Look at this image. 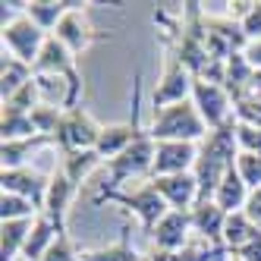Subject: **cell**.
<instances>
[{
    "label": "cell",
    "instance_id": "6da1fadb",
    "mask_svg": "<svg viewBox=\"0 0 261 261\" xmlns=\"http://www.w3.org/2000/svg\"><path fill=\"white\" fill-rule=\"evenodd\" d=\"M236 117L223 123L220 129H211L208 136L198 142V161H195V179H198V204L214 201L217 186L223 182L239 158V139H236Z\"/></svg>",
    "mask_w": 261,
    "mask_h": 261
},
{
    "label": "cell",
    "instance_id": "7a4b0ae2",
    "mask_svg": "<svg viewBox=\"0 0 261 261\" xmlns=\"http://www.w3.org/2000/svg\"><path fill=\"white\" fill-rule=\"evenodd\" d=\"M133 126H136V139L126 151L114 161H107V182L101 186V192H117L126 179L133 176H145L151 173V164H154V154H158V142L151 136V129H142V76L133 79Z\"/></svg>",
    "mask_w": 261,
    "mask_h": 261
},
{
    "label": "cell",
    "instance_id": "3957f363",
    "mask_svg": "<svg viewBox=\"0 0 261 261\" xmlns=\"http://www.w3.org/2000/svg\"><path fill=\"white\" fill-rule=\"evenodd\" d=\"M211 129L201 120L195 101H179V104H167L154 110L151 120V136L154 142H201Z\"/></svg>",
    "mask_w": 261,
    "mask_h": 261
},
{
    "label": "cell",
    "instance_id": "277c9868",
    "mask_svg": "<svg viewBox=\"0 0 261 261\" xmlns=\"http://www.w3.org/2000/svg\"><path fill=\"white\" fill-rule=\"evenodd\" d=\"M35 76H60L66 79V98H63V110H72L79 107V95H82V72L76 66V57H72V50L57 38V35H47V41L38 54V60H35Z\"/></svg>",
    "mask_w": 261,
    "mask_h": 261
},
{
    "label": "cell",
    "instance_id": "5b68a950",
    "mask_svg": "<svg viewBox=\"0 0 261 261\" xmlns=\"http://www.w3.org/2000/svg\"><path fill=\"white\" fill-rule=\"evenodd\" d=\"M104 201L123 204L126 211H133L139 217V223H142V233L145 236H154L158 223L167 217V211H170V204L161 198V192L154 189L151 182H142L139 189H133V192H98L95 204H104Z\"/></svg>",
    "mask_w": 261,
    "mask_h": 261
},
{
    "label": "cell",
    "instance_id": "8992f818",
    "mask_svg": "<svg viewBox=\"0 0 261 261\" xmlns=\"http://www.w3.org/2000/svg\"><path fill=\"white\" fill-rule=\"evenodd\" d=\"M204 44H208L211 60L227 63L233 54H242L249 47V38L242 32L239 19H230V16H204Z\"/></svg>",
    "mask_w": 261,
    "mask_h": 261
},
{
    "label": "cell",
    "instance_id": "52a82bcc",
    "mask_svg": "<svg viewBox=\"0 0 261 261\" xmlns=\"http://www.w3.org/2000/svg\"><path fill=\"white\" fill-rule=\"evenodd\" d=\"M101 129L95 120H91L82 107H72V110H63V120H60V129L54 136V145L60 148V154H69V151H91L101 139Z\"/></svg>",
    "mask_w": 261,
    "mask_h": 261
},
{
    "label": "cell",
    "instance_id": "ba28073f",
    "mask_svg": "<svg viewBox=\"0 0 261 261\" xmlns=\"http://www.w3.org/2000/svg\"><path fill=\"white\" fill-rule=\"evenodd\" d=\"M0 35H4V47L13 54L16 60H22L29 66H35V60H38V54H41V47L47 41V32H41L25 13L19 16V19H13L10 25H4Z\"/></svg>",
    "mask_w": 261,
    "mask_h": 261
},
{
    "label": "cell",
    "instance_id": "9c48e42d",
    "mask_svg": "<svg viewBox=\"0 0 261 261\" xmlns=\"http://www.w3.org/2000/svg\"><path fill=\"white\" fill-rule=\"evenodd\" d=\"M192 98V72L179 63V57L167 47V57H164V72H161V82L154 88V110L167 107V104H179V101H189Z\"/></svg>",
    "mask_w": 261,
    "mask_h": 261
},
{
    "label": "cell",
    "instance_id": "30bf717a",
    "mask_svg": "<svg viewBox=\"0 0 261 261\" xmlns=\"http://www.w3.org/2000/svg\"><path fill=\"white\" fill-rule=\"evenodd\" d=\"M192 101L201 120L208 123V129H220L223 123L233 120V101L223 91V85H214L208 79H192Z\"/></svg>",
    "mask_w": 261,
    "mask_h": 261
},
{
    "label": "cell",
    "instance_id": "8fae6325",
    "mask_svg": "<svg viewBox=\"0 0 261 261\" xmlns=\"http://www.w3.org/2000/svg\"><path fill=\"white\" fill-rule=\"evenodd\" d=\"M79 7H85V4H69L66 16L60 19V25L54 29V35H57V38H60V41L72 50V57H79V54H82L85 47H91L95 41L110 38L107 32H98V29H91V25H88L85 13H82Z\"/></svg>",
    "mask_w": 261,
    "mask_h": 261
},
{
    "label": "cell",
    "instance_id": "7c38bea8",
    "mask_svg": "<svg viewBox=\"0 0 261 261\" xmlns=\"http://www.w3.org/2000/svg\"><path fill=\"white\" fill-rule=\"evenodd\" d=\"M195 161H198V145L195 142H158V154H154L148 179L173 176V173H192Z\"/></svg>",
    "mask_w": 261,
    "mask_h": 261
},
{
    "label": "cell",
    "instance_id": "4fadbf2b",
    "mask_svg": "<svg viewBox=\"0 0 261 261\" xmlns=\"http://www.w3.org/2000/svg\"><path fill=\"white\" fill-rule=\"evenodd\" d=\"M47 186H50V179H44L38 170H29V167H19V170H4V173H0V189L10 192V195L29 198L41 214H44V201H47Z\"/></svg>",
    "mask_w": 261,
    "mask_h": 261
},
{
    "label": "cell",
    "instance_id": "5bb4252c",
    "mask_svg": "<svg viewBox=\"0 0 261 261\" xmlns=\"http://www.w3.org/2000/svg\"><path fill=\"white\" fill-rule=\"evenodd\" d=\"M161 192V198L170 204V211H192L198 204V179L195 173H173V176H158L148 179Z\"/></svg>",
    "mask_w": 261,
    "mask_h": 261
},
{
    "label": "cell",
    "instance_id": "9a60e30c",
    "mask_svg": "<svg viewBox=\"0 0 261 261\" xmlns=\"http://www.w3.org/2000/svg\"><path fill=\"white\" fill-rule=\"evenodd\" d=\"M76 195V186L69 182V176L63 173V167H54L50 173V186H47V201H44V214L47 220L57 227V233H66V214H69V201Z\"/></svg>",
    "mask_w": 261,
    "mask_h": 261
},
{
    "label": "cell",
    "instance_id": "2e32d148",
    "mask_svg": "<svg viewBox=\"0 0 261 261\" xmlns=\"http://www.w3.org/2000/svg\"><path fill=\"white\" fill-rule=\"evenodd\" d=\"M189 233H192V211H167L151 239L158 252H182L189 246Z\"/></svg>",
    "mask_w": 261,
    "mask_h": 261
},
{
    "label": "cell",
    "instance_id": "e0dca14e",
    "mask_svg": "<svg viewBox=\"0 0 261 261\" xmlns=\"http://www.w3.org/2000/svg\"><path fill=\"white\" fill-rule=\"evenodd\" d=\"M227 211H220L214 201H204L192 208V233L208 242V246H223V227H227Z\"/></svg>",
    "mask_w": 261,
    "mask_h": 261
},
{
    "label": "cell",
    "instance_id": "ac0fdd59",
    "mask_svg": "<svg viewBox=\"0 0 261 261\" xmlns=\"http://www.w3.org/2000/svg\"><path fill=\"white\" fill-rule=\"evenodd\" d=\"M255 66L246 60V54H233L227 60V69H223V91L230 95V101L236 104L239 98H246L252 85H255Z\"/></svg>",
    "mask_w": 261,
    "mask_h": 261
},
{
    "label": "cell",
    "instance_id": "d6986e66",
    "mask_svg": "<svg viewBox=\"0 0 261 261\" xmlns=\"http://www.w3.org/2000/svg\"><path fill=\"white\" fill-rule=\"evenodd\" d=\"M249 186L242 182V176H239V170L233 167V170L223 176V182L217 186V192H214V204L220 211H227V214H236V211H242L246 208V201H249Z\"/></svg>",
    "mask_w": 261,
    "mask_h": 261
},
{
    "label": "cell",
    "instance_id": "ffe728a7",
    "mask_svg": "<svg viewBox=\"0 0 261 261\" xmlns=\"http://www.w3.org/2000/svg\"><path fill=\"white\" fill-rule=\"evenodd\" d=\"M35 79V69L22 60H16L13 54H4V60H0V101L13 98L16 91L22 85H29Z\"/></svg>",
    "mask_w": 261,
    "mask_h": 261
},
{
    "label": "cell",
    "instance_id": "44dd1931",
    "mask_svg": "<svg viewBox=\"0 0 261 261\" xmlns=\"http://www.w3.org/2000/svg\"><path fill=\"white\" fill-rule=\"evenodd\" d=\"M32 227H35V217L4 220V227H0V258H4V261H16V255H22Z\"/></svg>",
    "mask_w": 261,
    "mask_h": 261
},
{
    "label": "cell",
    "instance_id": "7402d4cb",
    "mask_svg": "<svg viewBox=\"0 0 261 261\" xmlns=\"http://www.w3.org/2000/svg\"><path fill=\"white\" fill-rule=\"evenodd\" d=\"M133 139H136L133 120H129V123H120V126H104V129H101V139H98V145H95V151H98L104 161H114V158H120L126 148L133 145Z\"/></svg>",
    "mask_w": 261,
    "mask_h": 261
},
{
    "label": "cell",
    "instance_id": "603a6c76",
    "mask_svg": "<svg viewBox=\"0 0 261 261\" xmlns=\"http://www.w3.org/2000/svg\"><path fill=\"white\" fill-rule=\"evenodd\" d=\"M44 145H54L50 136H29V139H13V142H4L0 145V161H4V170H19L25 167L29 154L35 148H44Z\"/></svg>",
    "mask_w": 261,
    "mask_h": 261
},
{
    "label": "cell",
    "instance_id": "cb8c5ba5",
    "mask_svg": "<svg viewBox=\"0 0 261 261\" xmlns=\"http://www.w3.org/2000/svg\"><path fill=\"white\" fill-rule=\"evenodd\" d=\"M57 227L47 220V214H38L35 217V227L29 233V242H25V249H22V258L25 261H41L47 255V249L54 246V239H57Z\"/></svg>",
    "mask_w": 261,
    "mask_h": 261
},
{
    "label": "cell",
    "instance_id": "d4e9b609",
    "mask_svg": "<svg viewBox=\"0 0 261 261\" xmlns=\"http://www.w3.org/2000/svg\"><path fill=\"white\" fill-rule=\"evenodd\" d=\"M223 255H230L227 246H208V242H189L182 252H151L148 261H220Z\"/></svg>",
    "mask_w": 261,
    "mask_h": 261
},
{
    "label": "cell",
    "instance_id": "484cf974",
    "mask_svg": "<svg viewBox=\"0 0 261 261\" xmlns=\"http://www.w3.org/2000/svg\"><path fill=\"white\" fill-rule=\"evenodd\" d=\"M66 10H69V4H60V0H35V4H25V16L47 35H54V29L60 25Z\"/></svg>",
    "mask_w": 261,
    "mask_h": 261
},
{
    "label": "cell",
    "instance_id": "4316f807",
    "mask_svg": "<svg viewBox=\"0 0 261 261\" xmlns=\"http://www.w3.org/2000/svg\"><path fill=\"white\" fill-rule=\"evenodd\" d=\"M258 233L261 230L246 217V211H236V214L227 217V227H223V246H227V252H236V249L246 246V242H252Z\"/></svg>",
    "mask_w": 261,
    "mask_h": 261
},
{
    "label": "cell",
    "instance_id": "83f0119b",
    "mask_svg": "<svg viewBox=\"0 0 261 261\" xmlns=\"http://www.w3.org/2000/svg\"><path fill=\"white\" fill-rule=\"evenodd\" d=\"M82 261H142V255L133 249V236H129V227L120 230V239L114 246H104L95 252H82Z\"/></svg>",
    "mask_w": 261,
    "mask_h": 261
},
{
    "label": "cell",
    "instance_id": "f1b7e54d",
    "mask_svg": "<svg viewBox=\"0 0 261 261\" xmlns=\"http://www.w3.org/2000/svg\"><path fill=\"white\" fill-rule=\"evenodd\" d=\"M101 161H104V158L95 151V148H91V151H69V154H63L60 167H63V173L69 176V182L79 189V186H82V179H85L91 170H95V167H98Z\"/></svg>",
    "mask_w": 261,
    "mask_h": 261
},
{
    "label": "cell",
    "instance_id": "f546056e",
    "mask_svg": "<svg viewBox=\"0 0 261 261\" xmlns=\"http://www.w3.org/2000/svg\"><path fill=\"white\" fill-rule=\"evenodd\" d=\"M60 120H63V107H54V104H38L32 110V126L38 136H57L60 129Z\"/></svg>",
    "mask_w": 261,
    "mask_h": 261
},
{
    "label": "cell",
    "instance_id": "4dcf8cb0",
    "mask_svg": "<svg viewBox=\"0 0 261 261\" xmlns=\"http://www.w3.org/2000/svg\"><path fill=\"white\" fill-rule=\"evenodd\" d=\"M38 214L41 211L22 195L4 192V198H0V220H25V217H38Z\"/></svg>",
    "mask_w": 261,
    "mask_h": 261
},
{
    "label": "cell",
    "instance_id": "1f68e13d",
    "mask_svg": "<svg viewBox=\"0 0 261 261\" xmlns=\"http://www.w3.org/2000/svg\"><path fill=\"white\" fill-rule=\"evenodd\" d=\"M233 117H236V123L261 129V91H249L246 98H239L233 104Z\"/></svg>",
    "mask_w": 261,
    "mask_h": 261
},
{
    "label": "cell",
    "instance_id": "d6a6232c",
    "mask_svg": "<svg viewBox=\"0 0 261 261\" xmlns=\"http://www.w3.org/2000/svg\"><path fill=\"white\" fill-rule=\"evenodd\" d=\"M236 7V19L246 32L249 41H258L261 38V0L258 4H233Z\"/></svg>",
    "mask_w": 261,
    "mask_h": 261
},
{
    "label": "cell",
    "instance_id": "836d02e7",
    "mask_svg": "<svg viewBox=\"0 0 261 261\" xmlns=\"http://www.w3.org/2000/svg\"><path fill=\"white\" fill-rule=\"evenodd\" d=\"M38 95H41V85H38V76H35L29 85H22L19 91H16L13 98L4 101L7 110H19V114H32L35 107H38Z\"/></svg>",
    "mask_w": 261,
    "mask_h": 261
},
{
    "label": "cell",
    "instance_id": "e575fe53",
    "mask_svg": "<svg viewBox=\"0 0 261 261\" xmlns=\"http://www.w3.org/2000/svg\"><path fill=\"white\" fill-rule=\"evenodd\" d=\"M236 170H239L242 182H246L249 189H261V154L239 151V158H236Z\"/></svg>",
    "mask_w": 261,
    "mask_h": 261
},
{
    "label": "cell",
    "instance_id": "d590c367",
    "mask_svg": "<svg viewBox=\"0 0 261 261\" xmlns=\"http://www.w3.org/2000/svg\"><path fill=\"white\" fill-rule=\"evenodd\" d=\"M41 261H82V255L76 252V246H72L69 233H60L57 239H54V246L47 249V255Z\"/></svg>",
    "mask_w": 261,
    "mask_h": 261
},
{
    "label": "cell",
    "instance_id": "8d00e7d4",
    "mask_svg": "<svg viewBox=\"0 0 261 261\" xmlns=\"http://www.w3.org/2000/svg\"><path fill=\"white\" fill-rule=\"evenodd\" d=\"M236 139H239V151H249V154H261V129L239 123L236 126Z\"/></svg>",
    "mask_w": 261,
    "mask_h": 261
},
{
    "label": "cell",
    "instance_id": "74e56055",
    "mask_svg": "<svg viewBox=\"0 0 261 261\" xmlns=\"http://www.w3.org/2000/svg\"><path fill=\"white\" fill-rule=\"evenodd\" d=\"M242 211H246V217L261 230V189H252L249 192V201H246V208H242Z\"/></svg>",
    "mask_w": 261,
    "mask_h": 261
},
{
    "label": "cell",
    "instance_id": "f35d334b",
    "mask_svg": "<svg viewBox=\"0 0 261 261\" xmlns=\"http://www.w3.org/2000/svg\"><path fill=\"white\" fill-rule=\"evenodd\" d=\"M230 255H236V258H242V261H261V233H258L252 242H246L242 249L230 252Z\"/></svg>",
    "mask_w": 261,
    "mask_h": 261
},
{
    "label": "cell",
    "instance_id": "ab89813d",
    "mask_svg": "<svg viewBox=\"0 0 261 261\" xmlns=\"http://www.w3.org/2000/svg\"><path fill=\"white\" fill-rule=\"evenodd\" d=\"M242 54H246V60L261 72V38H258V41H249V47L242 50Z\"/></svg>",
    "mask_w": 261,
    "mask_h": 261
},
{
    "label": "cell",
    "instance_id": "60d3db41",
    "mask_svg": "<svg viewBox=\"0 0 261 261\" xmlns=\"http://www.w3.org/2000/svg\"><path fill=\"white\" fill-rule=\"evenodd\" d=\"M230 261H242V258H236V255H230Z\"/></svg>",
    "mask_w": 261,
    "mask_h": 261
}]
</instances>
